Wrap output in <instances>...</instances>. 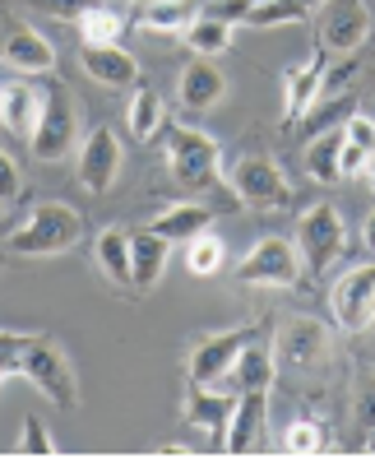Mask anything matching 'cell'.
<instances>
[{
  "instance_id": "cell-1",
  "label": "cell",
  "mask_w": 375,
  "mask_h": 459,
  "mask_svg": "<svg viewBox=\"0 0 375 459\" xmlns=\"http://www.w3.org/2000/svg\"><path fill=\"white\" fill-rule=\"evenodd\" d=\"M84 237H89V228H84V213H79L74 204H65V200H42V204H33V209L10 228L5 251H10V255H23V260H51V255L74 251Z\"/></svg>"
},
{
  "instance_id": "cell-2",
  "label": "cell",
  "mask_w": 375,
  "mask_h": 459,
  "mask_svg": "<svg viewBox=\"0 0 375 459\" xmlns=\"http://www.w3.org/2000/svg\"><path fill=\"white\" fill-rule=\"evenodd\" d=\"M23 381H29L42 399H51L61 413L79 409V381L70 353L51 334H23Z\"/></svg>"
},
{
  "instance_id": "cell-3",
  "label": "cell",
  "mask_w": 375,
  "mask_h": 459,
  "mask_svg": "<svg viewBox=\"0 0 375 459\" xmlns=\"http://www.w3.org/2000/svg\"><path fill=\"white\" fill-rule=\"evenodd\" d=\"M79 144V107L70 98V89L56 74L42 79V112H38V130H33V158L38 163H65Z\"/></svg>"
},
{
  "instance_id": "cell-4",
  "label": "cell",
  "mask_w": 375,
  "mask_h": 459,
  "mask_svg": "<svg viewBox=\"0 0 375 459\" xmlns=\"http://www.w3.org/2000/svg\"><path fill=\"white\" fill-rule=\"evenodd\" d=\"M232 195L255 209V213H278V209H292V181L283 177V168L274 163L264 149H246L232 158Z\"/></svg>"
},
{
  "instance_id": "cell-5",
  "label": "cell",
  "mask_w": 375,
  "mask_h": 459,
  "mask_svg": "<svg viewBox=\"0 0 375 459\" xmlns=\"http://www.w3.org/2000/svg\"><path fill=\"white\" fill-rule=\"evenodd\" d=\"M163 158H167V172L181 191H213L218 186V144L213 134L195 130V126H172L167 140H163Z\"/></svg>"
},
{
  "instance_id": "cell-6",
  "label": "cell",
  "mask_w": 375,
  "mask_h": 459,
  "mask_svg": "<svg viewBox=\"0 0 375 459\" xmlns=\"http://www.w3.org/2000/svg\"><path fill=\"white\" fill-rule=\"evenodd\" d=\"M232 279L241 288H297L302 283V251L287 237H260L255 247L236 260Z\"/></svg>"
},
{
  "instance_id": "cell-7",
  "label": "cell",
  "mask_w": 375,
  "mask_h": 459,
  "mask_svg": "<svg viewBox=\"0 0 375 459\" xmlns=\"http://www.w3.org/2000/svg\"><path fill=\"white\" fill-rule=\"evenodd\" d=\"M297 251H302L311 274H325V269L347 251V223H343L338 204L315 200L311 209H302V219H297Z\"/></svg>"
},
{
  "instance_id": "cell-8",
  "label": "cell",
  "mask_w": 375,
  "mask_h": 459,
  "mask_svg": "<svg viewBox=\"0 0 375 459\" xmlns=\"http://www.w3.org/2000/svg\"><path fill=\"white\" fill-rule=\"evenodd\" d=\"M371 38V5L366 0H325L315 19V47L325 56H353Z\"/></svg>"
},
{
  "instance_id": "cell-9",
  "label": "cell",
  "mask_w": 375,
  "mask_h": 459,
  "mask_svg": "<svg viewBox=\"0 0 375 459\" xmlns=\"http://www.w3.org/2000/svg\"><path fill=\"white\" fill-rule=\"evenodd\" d=\"M125 168V149H121V134L112 126H93L84 140H79V158H74V177L89 195H107L116 186Z\"/></svg>"
},
{
  "instance_id": "cell-10",
  "label": "cell",
  "mask_w": 375,
  "mask_h": 459,
  "mask_svg": "<svg viewBox=\"0 0 375 459\" xmlns=\"http://www.w3.org/2000/svg\"><path fill=\"white\" fill-rule=\"evenodd\" d=\"M329 316L347 334H362V330L375 325V260L347 269V274L329 288Z\"/></svg>"
},
{
  "instance_id": "cell-11",
  "label": "cell",
  "mask_w": 375,
  "mask_h": 459,
  "mask_svg": "<svg viewBox=\"0 0 375 459\" xmlns=\"http://www.w3.org/2000/svg\"><path fill=\"white\" fill-rule=\"evenodd\" d=\"M251 330H223V334H204L191 353H185V376H191V385H227V376L241 358V348H246Z\"/></svg>"
},
{
  "instance_id": "cell-12",
  "label": "cell",
  "mask_w": 375,
  "mask_h": 459,
  "mask_svg": "<svg viewBox=\"0 0 375 459\" xmlns=\"http://www.w3.org/2000/svg\"><path fill=\"white\" fill-rule=\"evenodd\" d=\"M325 74H329V56L320 47L283 70V121L287 126H302L315 112L320 93H325Z\"/></svg>"
},
{
  "instance_id": "cell-13",
  "label": "cell",
  "mask_w": 375,
  "mask_h": 459,
  "mask_svg": "<svg viewBox=\"0 0 375 459\" xmlns=\"http://www.w3.org/2000/svg\"><path fill=\"white\" fill-rule=\"evenodd\" d=\"M0 33H5V38H0V65H5V70H14L23 79L56 74V47H51L38 29L5 19V29H0Z\"/></svg>"
},
{
  "instance_id": "cell-14",
  "label": "cell",
  "mask_w": 375,
  "mask_h": 459,
  "mask_svg": "<svg viewBox=\"0 0 375 459\" xmlns=\"http://www.w3.org/2000/svg\"><path fill=\"white\" fill-rule=\"evenodd\" d=\"M274 353H278V367H287V371H315L329 358V330L311 316H297L278 330Z\"/></svg>"
},
{
  "instance_id": "cell-15",
  "label": "cell",
  "mask_w": 375,
  "mask_h": 459,
  "mask_svg": "<svg viewBox=\"0 0 375 459\" xmlns=\"http://www.w3.org/2000/svg\"><path fill=\"white\" fill-rule=\"evenodd\" d=\"M264 437H269V390L236 394V413L227 422L223 450L227 455H255V450H264Z\"/></svg>"
},
{
  "instance_id": "cell-16",
  "label": "cell",
  "mask_w": 375,
  "mask_h": 459,
  "mask_svg": "<svg viewBox=\"0 0 375 459\" xmlns=\"http://www.w3.org/2000/svg\"><path fill=\"white\" fill-rule=\"evenodd\" d=\"M232 413H236V390H227V385H191V390H185L181 418L191 422V427H200V431H209L218 446L227 437Z\"/></svg>"
},
{
  "instance_id": "cell-17",
  "label": "cell",
  "mask_w": 375,
  "mask_h": 459,
  "mask_svg": "<svg viewBox=\"0 0 375 459\" xmlns=\"http://www.w3.org/2000/svg\"><path fill=\"white\" fill-rule=\"evenodd\" d=\"M79 65H84V74L102 89H135L140 84V61L130 56L121 42H112V47L79 42Z\"/></svg>"
},
{
  "instance_id": "cell-18",
  "label": "cell",
  "mask_w": 375,
  "mask_h": 459,
  "mask_svg": "<svg viewBox=\"0 0 375 459\" xmlns=\"http://www.w3.org/2000/svg\"><path fill=\"white\" fill-rule=\"evenodd\" d=\"M223 98H227V74L213 65V56H200L176 74V102L185 112H213Z\"/></svg>"
},
{
  "instance_id": "cell-19",
  "label": "cell",
  "mask_w": 375,
  "mask_h": 459,
  "mask_svg": "<svg viewBox=\"0 0 375 459\" xmlns=\"http://www.w3.org/2000/svg\"><path fill=\"white\" fill-rule=\"evenodd\" d=\"M93 264H98V274L112 283L116 292L135 297V260H130V232L102 228V232L93 237Z\"/></svg>"
},
{
  "instance_id": "cell-20",
  "label": "cell",
  "mask_w": 375,
  "mask_h": 459,
  "mask_svg": "<svg viewBox=\"0 0 375 459\" xmlns=\"http://www.w3.org/2000/svg\"><path fill=\"white\" fill-rule=\"evenodd\" d=\"M38 112H42V89L29 84V79H10V84H0V126H5L14 140L29 144L33 130H38Z\"/></svg>"
},
{
  "instance_id": "cell-21",
  "label": "cell",
  "mask_w": 375,
  "mask_h": 459,
  "mask_svg": "<svg viewBox=\"0 0 375 459\" xmlns=\"http://www.w3.org/2000/svg\"><path fill=\"white\" fill-rule=\"evenodd\" d=\"M274 376H278V353L269 339H246V348H241V358L232 367V390L236 394H251V390H274Z\"/></svg>"
},
{
  "instance_id": "cell-22",
  "label": "cell",
  "mask_w": 375,
  "mask_h": 459,
  "mask_svg": "<svg viewBox=\"0 0 375 459\" xmlns=\"http://www.w3.org/2000/svg\"><path fill=\"white\" fill-rule=\"evenodd\" d=\"M167 255H172V241L153 228H135L130 232V260H135V297L149 292L153 283H163L167 274Z\"/></svg>"
},
{
  "instance_id": "cell-23",
  "label": "cell",
  "mask_w": 375,
  "mask_h": 459,
  "mask_svg": "<svg viewBox=\"0 0 375 459\" xmlns=\"http://www.w3.org/2000/svg\"><path fill=\"white\" fill-rule=\"evenodd\" d=\"M195 19H200V0H140L130 23L153 38V33H185Z\"/></svg>"
},
{
  "instance_id": "cell-24",
  "label": "cell",
  "mask_w": 375,
  "mask_h": 459,
  "mask_svg": "<svg viewBox=\"0 0 375 459\" xmlns=\"http://www.w3.org/2000/svg\"><path fill=\"white\" fill-rule=\"evenodd\" d=\"M163 126H167V102H163V93H158L153 84H135V89H130V107H125L130 140L149 144Z\"/></svg>"
},
{
  "instance_id": "cell-25",
  "label": "cell",
  "mask_w": 375,
  "mask_h": 459,
  "mask_svg": "<svg viewBox=\"0 0 375 459\" xmlns=\"http://www.w3.org/2000/svg\"><path fill=\"white\" fill-rule=\"evenodd\" d=\"M149 228H153V232H163L167 241H181V247H185V241H191L195 232L213 228V209L200 204V200H181V204H167Z\"/></svg>"
},
{
  "instance_id": "cell-26",
  "label": "cell",
  "mask_w": 375,
  "mask_h": 459,
  "mask_svg": "<svg viewBox=\"0 0 375 459\" xmlns=\"http://www.w3.org/2000/svg\"><path fill=\"white\" fill-rule=\"evenodd\" d=\"M74 29H79V42H89V47H112L125 38V14L112 5V0H93V5L74 19Z\"/></svg>"
},
{
  "instance_id": "cell-27",
  "label": "cell",
  "mask_w": 375,
  "mask_h": 459,
  "mask_svg": "<svg viewBox=\"0 0 375 459\" xmlns=\"http://www.w3.org/2000/svg\"><path fill=\"white\" fill-rule=\"evenodd\" d=\"M338 153H343V130H338V126L320 130L315 140L306 144V153H302L306 177H311L315 186H334V181H343V177H338Z\"/></svg>"
},
{
  "instance_id": "cell-28",
  "label": "cell",
  "mask_w": 375,
  "mask_h": 459,
  "mask_svg": "<svg viewBox=\"0 0 375 459\" xmlns=\"http://www.w3.org/2000/svg\"><path fill=\"white\" fill-rule=\"evenodd\" d=\"M223 264H227V247L213 228H204V232H195L191 241H185V269H191L195 279H213Z\"/></svg>"
},
{
  "instance_id": "cell-29",
  "label": "cell",
  "mask_w": 375,
  "mask_h": 459,
  "mask_svg": "<svg viewBox=\"0 0 375 459\" xmlns=\"http://www.w3.org/2000/svg\"><path fill=\"white\" fill-rule=\"evenodd\" d=\"M181 38H185V47H191L195 56H218V51L232 47V23L218 19V14H200Z\"/></svg>"
},
{
  "instance_id": "cell-30",
  "label": "cell",
  "mask_w": 375,
  "mask_h": 459,
  "mask_svg": "<svg viewBox=\"0 0 375 459\" xmlns=\"http://www.w3.org/2000/svg\"><path fill=\"white\" fill-rule=\"evenodd\" d=\"M302 19H311L302 0H264V5H251L241 23H251V29H283V23H302Z\"/></svg>"
},
{
  "instance_id": "cell-31",
  "label": "cell",
  "mask_w": 375,
  "mask_h": 459,
  "mask_svg": "<svg viewBox=\"0 0 375 459\" xmlns=\"http://www.w3.org/2000/svg\"><path fill=\"white\" fill-rule=\"evenodd\" d=\"M329 441V427L320 418H292L287 431H283V450L287 455H320Z\"/></svg>"
},
{
  "instance_id": "cell-32",
  "label": "cell",
  "mask_w": 375,
  "mask_h": 459,
  "mask_svg": "<svg viewBox=\"0 0 375 459\" xmlns=\"http://www.w3.org/2000/svg\"><path fill=\"white\" fill-rule=\"evenodd\" d=\"M353 422L366 431H375V371H357V385H353Z\"/></svg>"
},
{
  "instance_id": "cell-33",
  "label": "cell",
  "mask_w": 375,
  "mask_h": 459,
  "mask_svg": "<svg viewBox=\"0 0 375 459\" xmlns=\"http://www.w3.org/2000/svg\"><path fill=\"white\" fill-rule=\"evenodd\" d=\"M19 455H56V441H51V431L38 413H29L19 427Z\"/></svg>"
},
{
  "instance_id": "cell-34",
  "label": "cell",
  "mask_w": 375,
  "mask_h": 459,
  "mask_svg": "<svg viewBox=\"0 0 375 459\" xmlns=\"http://www.w3.org/2000/svg\"><path fill=\"white\" fill-rule=\"evenodd\" d=\"M23 376V334L19 330H0V385Z\"/></svg>"
},
{
  "instance_id": "cell-35",
  "label": "cell",
  "mask_w": 375,
  "mask_h": 459,
  "mask_svg": "<svg viewBox=\"0 0 375 459\" xmlns=\"http://www.w3.org/2000/svg\"><path fill=\"white\" fill-rule=\"evenodd\" d=\"M343 140L366 149V153H375V117L371 112H347L343 117Z\"/></svg>"
},
{
  "instance_id": "cell-36",
  "label": "cell",
  "mask_w": 375,
  "mask_h": 459,
  "mask_svg": "<svg viewBox=\"0 0 375 459\" xmlns=\"http://www.w3.org/2000/svg\"><path fill=\"white\" fill-rule=\"evenodd\" d=\"M23 195V172H19V163H14V158L5 153V149H0V200H5V204H14Z\"/></svg>"
},
{
  "instance_id": "cell-37",
  "label": "cell",
  "mask_w": 375,
  "mask_h": 459,
  "mask_svg": "<svg viewBox=\"0 0 375 459\" xmlns=\"http://www.w3.org/2000/svg\"><path fill=\"white\" fill-rule=\"evenodd\" d=\"M23 5H33V10H42V14H51V19H79V14H84L89 5H93V0H23Z\"/></svg>"
},
{
  "instance_id": "cell-38",
  "label": "cell",
  "mask_w": 375,
  "mask_h": 459,
  "mask_svg": "<svg viewBox=\"0 0 375 459\" xmlns=\"http://www.w3.org/2000/svg\"><path fill=\"white\" fill-rule=\"evenodd\" d=\"M366 163H371V153L343 140V153H338V177H343V181H347V177H362V172H366Z\"/></svg>"
},
{
  "instance_id": "cell-39",
  "label": "cell",
  "mask_w": 375,
  "mask_h": 459,
  "mask_svg": "<svg viewBox=\"0 0 375 459\" xmlns=\"http://www.w3.org/2000/svg\"><path fill=\"white\" fill-rule=\"evenodd\" d=\"M362 241H366V251L375 255V204H371V213H366V223H362Z\"/></svg>"
},
{
  "instance_id": "cell-40",
  "label": "cell",
  "mask_w": 375,
  "mask_h": 459,
  "mask_svg": "<svg viewBox=\"0 0 375 459\" xmlns=\"http://www.w3.org/2000/svg\"><path fill=\"white\" fill-rule=\"evenodd\" d=\"M362 177H366V186H371V200H375V153H371V163H366V172H362Z\"/></svg>"
},
{
  "instance_id": "cell-41",
  "label": "cell",
  "mask_w": 375,
  "mask_h": 459,
  "mask_svg": "<svg viewBox=\"0 0 375 459\" xmlns=\"http://www.w3.org/2000/svg\"><path fill=\"white\" fill-rule=\"evenodd\" d=\"M302 5H306V10H311V14H315V10H320V5H325V0H302Z\"/></svg>"
},
{
  "instance_id": "cell-42",
  "label": "cell",
  "mask_w": 375,
  "mask_h": 459,
  "mask_svg": "<svg viewBox=\"0 0 375 459\" xmlns=\"http://www.w3.org/2000/svg\"><path fill=\"white\" fill-rule=\"evenodd\" d=\"M371 437H375V431H371ZM366 450H371V455H375V441H371V446H366Z\"/></svg>"
},
{
  "instance_id": "cell-43",
  "label": "cell",
  "mask_w": 375,
  "mask_h": 459,
  "mask_svg": "<svg viewBox=\"0 0 375 459\" xmlns=\"http://www.w3.org/2000/svg\"><path fill=\"white\" fill-rule=\"evenodd\" d=\"M200 5H218V0H200Z\"/></svg>"
},
{
  "instance_id": "cell-44",
  "label": "cell",
  "mask_w": 375,
  "mask_h": 459,
  "mask_svg": "<svg viewBox=\"0 0 375 459\" xmlns=\"http://www.w3.org/2000/svg\"><path fill=\"white\" fill-rule=\"evenodd\" d=\"M0 219H5V200H0Z\"/></svg>"
},
{
  "instance_id": "cell-45",
  "label": "cell",
  "mask_w": 375,
  "mask_h": 459,
  "mask_svg": "<svg viewBox=\"0 0 375 459\" xmlns=\"http://www.w3.org/2000/svg\"><path fill=\"white\" fill-rule=\"evenodd\" d=\"M246 5H264V0H246Z\"/></svg>"
},
{
  "instance_id": "cell-46",
  "label": "cell",
  "mask_w": 375,
  "mask_h": 459,
  "mask_svg": "<svg viewBox=\"0 0 375 459\" xmlns=\"http://www.w3.org/2000/svg\"><path fill=\"white\" fill-rule=\"evenodd\" d=\"M112 5H116V0H112Z\"/></svg>"
}]
</instances>
